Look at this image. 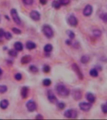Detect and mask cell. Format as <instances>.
Masks as SVG:
<instances>
[{
	"mask_svg": "<svg viewBox=\"0 0 107 120\" xmlns=\"http://www.w3.org/2000/svg\"><path fill=\"white\" fill-rule=\"evenodd\" d=\"M10 13H11V15L12 18L13 19L14 23L17 24V25H20L21 24V19H20L19 16L18 14V12L16 10V9H12Z\"/></svg>",
	"mask_w": 107,
	"mask_h": 120,
	"instance_id": "4",
	"label": "cell"
},
{
	"mask_svg": "<svg viewBox=\"0 0 107 120\" xmlns=\"http://www.w3.org/2000/svg\"><path fill=\"white\" fill-rule=\"evenodd\" d=\"M86 98L87 99L88 101L91 103H94L96 99L95 96H94L93 94H92L91 93H86Z\"/></svg>",
	"mask_w": 107,
	"mask_h": 120,
	"instance_id": "13",
	"label": "cell"
},
{
	"mask_svg": "<svg viewBox=\"0 0 107 120\" xmlns=\"http://www.w3.org/2000/svg\"><path fill=\"white\" fill-rule=\"evenodd\" d=\"M93 35L94 36L97 37V38L100 37L101 35V31L100 29H95L93 31Z\"/></svg>",
	"mask_w": 107,
	"mask_h": 120,
	"instance_id": "24",
	"label": "cell"
},
{
	"mask_svg": "<svg viewBox=\"0 0 107 120\" xmlns=\"http://www.w3.org/2000/svg\"><path fill=\"white\" fill-rule=\"evenodd\" d=\"M7 87L5 85H0V93H4L7 91Z\"/></svg>",
	"mask_w": 107,
	"mask_h": 120,
	"instance_id": "28",
	"label": "cell"
},
{
	"mask_svg": "<svg viewBox=\"0 0 107 120\" xmlns=\"http://www.w3.org/2000/svg\"><path fill=\"white\" fill-rule=\"evenodd\" d=\"M72 96L75 100H80L82 98V93L79 89H75L72 91Z\"/></svg>",
	"mask_w": 107,
	"mask_h": 120,
	"instance_id": "8",
	"label": "cell"
},
{
	"mask_svg": "<svg viewBox=\"0 0 107 120\" xmlns=\"http://www.w3.org/2000/svg\"><path fill=\"white\" fill-rule=\"evenodd\" d=\"M92 12H93V8L90 4H87L86 6L85 7L83 11V13L85 16H89L92 14Z\"/></svg>",
	"mask_w": 107,
	"mask_h": 120,
	"instance_id": "11",
	"label": "cell"
},
{
	"mask_svg": "<svg viewBox=\"0 0 107 120\" xmlns=\"http://www.w3.org/2000/svg\"><path fill=\"white\" fill-rule=\"evenodd\" d=\"M8 54H10L11 56H12V57H16L18 55L17 50L13 49H10V50L9 51Z\"/></svg>",
	"mask_w": 107,
	"mask_h": 120,
	"instance_id": "23",
	"label": "cell"
},
{
	"mask_svg": "<svg viewBox=\"0 0 107 120\" xmlns=\"http://www.w3.org/2000/svg\"><path fill=\"white\" fill-rule=\"evenodd\" d=\"M8 105H9V102L7 99H3L2 101L0 102V107L3 109L7 108Z\"/></svg>",
	"mask_w": 107,
	"mask_h": 120,
	"instance_id": "16",
	"label": "cell"
},
{
	"mask_svg": "<svg viewBox=\"0 0 107 120\" xmlns=\"http://www.w3.org/2000/svg\"><path fill=\"white\" fill-rule=\"evenodd\" d=\"M31 60V56L29 55H26L22 57L21 60V62L22 64H27L29 62H30V61Z\"/></svg>",
	"mask_w": 107,
	"mask_h": 120,
	"instance_id": "15",
	"label": "cell"
},
{
	"mask_svg": "<svg viewBox=\"0 0 107 120\" xmlns=\"http://www.w3.org/2000/svg\"><path fill=\"white\" fill-rule=\"evenodd\" d=\"M26 107H27L28 110L30 112H33L36 109V105L32 100L28 101L27 103H26Z\"/></svg>",
	"mask_w": 107,
	"mask_h": 120,
	"instance_id": "10",
	"label": "cell"
},
{
	"mask_svg": "<svg viewBox=\"0 0 107 120\" xmlns=\"http://www.w3.org/2000/svg\"><path fill=\"white\" fill-rule=\"evenodd\" d=\"M48 0H39V2L42 4H46L47 3Z\"/></svg>",
	"mask_w": 107,
	"mask_h": 120,
	"instance_id": "39",
	"label": "cell"
},
{
	"mask_svg": "<svg viewBox=\"0 0 107 120\" xmlns=\"http://www.w3.org/2000/svg\"><path fill=\"white\" fill-rule=\"evenodd\" d=\"M66 33L67 35H68V36L70 37V38L71 39H74L75 37V34L72 31H70V30H68L66 31Z\"/></svg>",
	"mask_w": 107,
	"mask_h": 120,
	"instance_id": "27",
	"label": "cell"
},
{
	"mask_svg": "<svg viewBox=\"0 0 107 120\" xmlns=\"http://www.w3.org/2000/svg\"><path fill=\"white\" fill-rule=\"evenodd\" d=\"M4 31L2 28H0V38H2L4 36Z\"/></svg>",
	"mask_w": 107,
	"mask_h": 120,
	"instance_id": "38",
	"label": "cell"
},
{
	"mask_svg": "<svg viewBox=\"0 0 107 120\" xmlns=\"http://www.w3.org/2000/svg\"><path fill=\"white\" fill-rule=\"evenodd\" d=\"M42 31L44 35L48 38H51L53 36V31L50 26L49 25H44L42 28Z\"/></svg>",
	"mask_w": 107,
	"mask_h": 120,
	"instance_id": "2",
	"label": "cell"
},
{
	"mask_svg": "<svg viewBox=\"0 0 107 120\" xmlns=\"http://www.w3.org/2000/svg\"><path fill=\"white\" fill-rule=\"evenodd\" d=\"M64 116L68 118H76L78 116V113L75 109H70L64 113Z\"/></svg>",
	"mask_w": 107,
	"mask_h": 120,
	"instance_id": "3",
	"label": "cell"
},
{
	"mask_svg": "<svg viewBox=\"0 0 107 120\" xmlns=\"http://www.w3.org/2000/svg\"><path fill=\"white\" fill-rule=\"evenodd\" d=\"M14 46V48L16 50L19 51H21L23 49V45L21 42H16Z\"/></svg>",
	"mask_w": 107,
	"mask_h": 120,
	"instance_id": "17",
	"label": "cell"
},
{
	"mask_svg": "<svg viewBox=\"0 0 107 120\" xmlns=\"http://www.w3.org/2000/svg\"><path fill=\"white\" fill-rule=\"evenodd\" d=\"M89 61H90V57L88 55H83L81 58V62L83 64L87 63L89 62Z\"/></svg>",
	"mask_w": 107,
	"mask_h": 120,
	"instance_id": "19",
	"label": "cell"
},
{
	"mask_svg": "<svg viewBox=\"0 0 107 120\" xmlns=\"http://www.w3.org/2000/svg\"><path fill=\"white\" fill-rule=\"evenodd\" d=\"M52 6L53 7H54L56 9H59V8H60V6H61V4L60 3V1H59V0H55V1H54L53 2Z\"/></svg>",
	"mask_w": 107,
	"mask_h": 120,
	"instance_id": "21",
	"label": "cell"
},
{
	"mask_svg": "<svg viewBox=\"0 0 107 120\" xmlns=\"http://www.w3.org/2000/svg\"><path fill=\"white\" fill-rule=\"evenodd\" d=\"M29 70H30V71L33 73H36L38 71V69L37 67H36L34 65H31L29 66Z\"/></svg>",
	"mask_w": 107,
	"mask_h": 120,
	"instance_id": "26",
	"label": "cell"
},
{
	"mask_svg": "<svg viewBox=\"0 0 107 120\" xmlns=\"http://www.w3.org/2000/svg\"><path fill=\"white\" fill-rule=\"evenodd\" d=\"M71 68H72V69L73 70V71L76 73V74H77V76H78V77L79 78V79H83V73H82L80 68L78 67V66L77 65V64H75V63H73V64L71 65Z\"/></svg>",
	"mask_w": 107,
	"mask_h": 120,
	"instance_id": "5",
	"label": "cell"
},
{
	"mask_svg": "<svg viewBox=\"0 0 107 120\" xmlns=\"http://www.w3.org/2000/svg\"><path fill=\"white\" fill-rule=\"evenodd\" d=\"M43 117L41 114H38L37 116H36V119H43Z\"/></svg>",
	"mask_w": 107,
	"mask_h": 120,
	"instance_id": "40",
	"label": "cell"
},
{
	"mask_svg": "<svg viewBox=\"0 0 107 120\" xmlns=\"http://www.w3.org/2000/svg\"><path fill=\"white\" fill-rule=\"evenodd\" d=\"M29 16L32 19H33L34 21H39V19H40V14L37 11H35L33 10L32 11L29 13Z\"/></svg>",
	"mask_w": 107,
	"mask_h": 120,
	"instance_id": "12",
	"label": "cell"
},
{
	"mask_svg": "<svg viewBox=\"0 0 107 120\" xmlns=\"http://www.w3.org/2000/svg\"><path fill=\"white\" fill-rule=\"evenodd\" d=\"M53 50V46L51 44H47L44 47V51L46 53H50Z\"/></svg>",
	"mask_w": 107,
	"mask_h": 120,
	"instance_id": "20",
	"label": "cell"
},
{
	"mask_svg": "<svg viewBox=\"0 0 107 120\" xmlns=\"http://www.w3.org/2000/svg\"><path fill=\"white\" fill-rule=\"evenodd\" d=\"M101 110L104 113H107V104H103L101 105Z\"/></svg>",
	"mask_w": 107,
	"mask_h": 120,
	"instance_id": "30",
	"label": "cell"
},
{
	"mask_svg": "<svg viewBox=\"0 0 107 120\" xmlns=\"http://www.w3.org/2000/svg\"><path fill=\"white\" fill-rule=\"evenodd\" d=\"M14 78L18 81H20L22 79V74L21 73L16 74L15 76H14Z\"/></svg>",
	"mask_w": 107,
	"mask_h": 120,
	"instance_id": "36",
	"label": "cell"
},
{
	"mask_svg": "<svg viewBox=\"0 0 107 120\" xmlns=\"http://www.w3.org/2000/svg\"><path fill=\"white\" fill-rule=\"evenodd\" d=\"M4 36L5 37V38H6V39H11L12 35L10 32H6V33H4Z\"/></svg>",
	"mask_w": 107,
	"mask_h": 120,
	"instance_id": "35",
	"label": "cell"
},
{
	"mask_svg": "<svg viewBox=\"0 0 107 120\" xmlns=\"http://www.w3.org/2000/svg\"><path fill=\"white\" fill-rule=\"evenodd\" d=\"M66 43L68 45H70L71 44V41H70V40H68H68H66Z\"/></svg>",
	"mask_w": 107,
	"mask_h": 120,
	"instance_id": "41",
	"label": "cell"
},
{
	"mask_svg": "<svg viewBox=\"0 0 107 120\" xmlns=\"http://www.w3.org/2000/svg\"><path fill=\"white\" fill-rule=\"evenodd\" d=\"M43 70L45 73H49L50 71V66H49L48 65H45V66H43Z\"/></svg>",
	"mask_w": 107,
	"mask_h": 120,
	"instance_id": "32",
	"label": "cell"
},
{
	"mask_svg": "<svg viewBox=\"0 0 107 120\" xmlns=\"http://www.w3.org/2000/svg\"><path fill=\"white\" fill-rule=\"evenodd\" d=\"M28 92H29V89H28V88L26 87V86H24V87H23L21 89V96L23 97V98H26L28 97Z\"/></svg>",
	"mask_w": 107,
	"mask_h": 120,
	"instance_id": "14",
	"label": "cell"
},
{
	"mask_svg": "<svg viewBox=\"0 0 107 120\" xmlns=\"http://www.w3.org/2000/svg\"><path fill=\"white\" fill-rule=\"evenodd\" d=\"M55 89L58 95L61 96H68L70 94V89L62 83L57 84Z\"/></svg>",
	"mask_w": 107,
	"mask_h": 120,
	"instance_id": "1",
	"label": "cell"
},
{
	"mask_svg": "<svg viewBox=\"0 0 107 120\" xmlns=\"http://www.w3.org/2000/svg\"><path fill=\"white\" fill-rule=\"evenodd\" d=\"M100 18H101V19L103 20V21L107 22V13H103L101 14Z\"/></svg>",
	"mask_w": 107,
	"mask_h": 120,
	"instance_id": "34",
	"label": "cell"
},
{
	"mask_svg": "<svg viewBox=\"0 0 107 120\" xmlns=\"http://www.w3.org/2000/svg\"><path fill=\"white\" fill-rule=\"evenodd\" d=\"M26 46L28 49H35L36 46L35 43L31 42V41H28L26 44Z\"/></svg>",
	"mask_w": 107,
	"mask_h": 120,
	"instance_id": "18",
	"label": "cell"
},
{
	"mask_svg": "<svg viewBox=\"0 0 107 120\" xmlns=\"http://www.w3.org/2000/svg\"><path fill=\"white\" fill-rule=\"evenodd\" d=\"M12 31H13L14 33H15V34H17V35H19V34H20V33H21V30L19 29H18V28H13L12 29Z\"/></svg>",
	"mask_w": 107,
	"mask_h": 120,
	"instance_id": "37",
	"label": "cell"
},
{
	"mask_svg": "<svg viewBox=\"0 0 107 120\" xmlns=\"http://www.w3.org/2000/svg\"><path fill=\"white\" fill-rule=\"evenodd\" d=\"M61 5H67L70 3V0H59Z\"/></svg>",
	"mask_w": 107,
	"mask_h": 120,
	"instance_id": "31",
	"label": "cell"
},
{
	"mask_svg": "<svg viewBox=\"0 0 107 120\" xmlns=\"http://www.w3.org/2000/svg\"><path fill=\"white\" fill-rule=\"evenodd\" d=\"M92 104L91 103H86V102H82L79 104V107L81 110L84 111H88L92 108Z\"/></svg>",
	"mask_w": 107,
	"mask_h": 120,
	"instance_id": "6",
	"label": "cell"
},
{
	"mask_svg": "<svg viewBox=\"0 0 107 120\" xmlns=\"http://www.w3.org/2000/svg\"><path fill=\"white\" fill-rule=\"evenodd\" d=\"M43 84L45 86H49L51 84V81L48 78H46L43 81Z\"/></svg>",
	"mask_w": 107,
	"mask_h": 120,
	"instance_id": "25",
	"label": "cell"
},
{
	"mask_svg": "<svg viewBox=\"0 0 107 120\" xmlns=\"http://www.w3.org/2000/svg\"><path fill=\"white\" fill-rule=\"evenodd\" d=\"M90 76H92L93 77H96L98 75V70L95 68L94 69H92L90 71Z\"/></svg>",
	"mask_w": 107,
	"mask_h": 120,
	"instance_id": "22",
	"label": "cell"
},
{
	"mask_svg": "<svg viewBox=\"0 0 107 120\" xmlns=\"http://www.w3.org/2000/svg\"><path fill=\"white\" fill-rule=\"evenodd\" d=\"M2 74H3V70H1V68H0V76Z\"/></svg>",
	"mask_w": 107,
	"mask_h": 120,
	"instance_id": "42",
	"label": "cell"
},
{
	"mask_svg": "<svg viewBox=\"0 0 107 120\" xmlns=\"http://www.w3.org/2000/svg\"><path fill=\"white\" fill-rule=\"evenodd\" d=\"M57 106H58V108L60 109H63L65 108V106H66V105H65V104H64V103L61 102V103H58Z\"/></svg>",
	"mask_w": 107,
	"mask_h": 120,
	"instance_id": "33",
	"label": "cell"
},
{
	"mask_svg": "<svg viewBox=\"0 0 107 120\" xmlns=\"http://www.w3.org/2000/svg\"><path fill=\"white\" fill-rule=\"evenodd\" d=\"M47 96L48 100L50 101L51 103H56L58 102V99H57V97L55 95L51 90H48V93H47Z\"/></svg>",
	"mask_w": 107,
	"mask_h": 120,
	"instance_id": "7",
	"label": "cell"
},
{
	"mask_svg": "<svg viewBox=\"0 0 107 120\" xmlns=\"http://www.w3.org/2000/svg\"><path fill=\"white\" fill-rule=\"evenodd\" d=\"M68 23L70 26L75 27L78 25V19L75 16L70 15L68 18Z\"/></svg>",
	"mask_w": 107,
	"mask_h": 120,
	"instance_id": "9",
	"label": "cell"
},
{
	"mask_svg": "<svg viewBox=\"0 0 107 120\" xmlns=\"http://www.w3.org/2000/svg\"><path fill=\"white\" fill-rule=\"evenodd\" d=\"M23 2L26 5H31L33 3V0H22Z\"/></svg>",
	"mask_w": 107,
	"mask_h": 120,
	"instance_id": "29",
	"label": "cell"
}]
</instances>
